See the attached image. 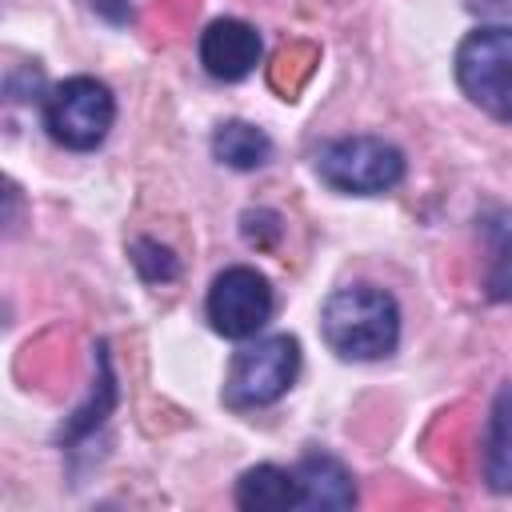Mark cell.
Masks as SVG:
<instances>
[{
    "mask_svg": "<svg viewBox=\"0 0 512 512\" xmlns=\"http://www.w3.org/2000/svg\"><path fill=\"white\" fill-rule=\"evenodd\" d=\"M320 332L340 360H384L400 344V308L376 284H348L324 300Z\"/></svg>",
    "mask_w": 512,
    "mask_h": 512,
    "instance_id": "1",
    "label": "cell"
},
{
    "mask_svg": "<svg viewBox=\"0 0 512 512\" xmlns=\"http://www.w3.org/2000/svg\"><path fill=\"white\" fill-rule=\"evenodd\" d=\"M456 84L488 116L512 124V28L480 24L456 48Z\"/></svg>",
    "mask_w": 512,
    "mask_h": 512,
    "instance_id": "2",
    "label": "cell"
},
{
    "mask_svg": "<svg viewBox=\"0 0 512 512\" xmlns=\"http://www.w3.org/2000/svg\"><path fill=\"white\" fill-rule=\"evenodd\" d=\"M316 176L344 196H380L404 180V152L380 136H340L316 152Z\"/></svg>",
    "mask_w": 512,
    "mask_h": 512,
    "instance_id": "3",
    "label": "cell"
},
{
    "mask_svg": "<svg viewBox=\"0 0 512 512\" xmlns=\"http://www.w3.org/2000/svg\"><path fill=\"white\" fill-rule=\"evenodd\" d=\"M300 372V344L292 336H268L256 344H244L232 356L228 380H224V404L236 412L276 404Z\"/></svg>",
    "mask_w": 512,
    "mask_h": 512,
    "instance_id": "4",
    "label": "cell"
},
{
    "mask_svg": "<svg viewBox=\"0 0 512 512\" xmlns=\"http://www.w3.org/2000/svg\"><path fill=\"white\" fill-rule=\"evenodd\" d=\"M112 120H116V100H112L108 84H100L92 76H68L44 100L48 136L72 152H88V148L104 144Z\"/></svg>",
    "mask_w": 512,
    "mask_h": 512,
    "instance_id": "5",
    "label": "cell"
},
{
    "mask_svg": "<svg viewBox=\"0 0 512 512\" xmlns=\"http://www.w3.org/2000/svg\"><path fill=\"white\" fill-rule=\"evenodd\" d=\"M208 324L224 340H252L272 316V284L248 264L224 268L208 288Z\"/></svg>",
    "mask_w": 512,
    "mask_h": 512,
    "instance_id": "6",
    "label": "cell"
},
{
    "mask_svg": "<svg viewBox=\"0 0 512 512\" xmlns=\"http://www.w3.org/2000/svg\"><path fill=\"white\" fill-rule=\"evenodd\" d=\"M200 64L212 80H224V84L244 80L260 64V32L232 16L212 20L200 32Z\"/></svg>",
    "mask_w": 512,
    "mask_h": 512,
    "instance_id": "7",
    "label": "cell"
},
{
    "mask_svg": "<svg viewBox=\"0 0 512 512\" xmlns=\"http://www.w3.org/2000/svg\"><path fill=\"white\" fill-rule=\"evenodd\" d=\"M296 480H300L304 508H352L356 504L352 472L328 452H308L296 464Z\"/></svg>",
    "mask_w": 512,
    "mask_h": 512,
    "instance_id": "8",
    "label": "cell"
},
{
    "mask_svg": "<svg viewBox=\"0 0 512 512\" xmlns=\"http://www.w3.org/2000/svg\"><path fill=\"white\" fill-rule=\"evenodd\" d=\"M236 504L248 512H284V508H304L296 468H276V464H256L240 476L236 484Z\"/></svg>",
    "mask_w": 512,
    "mask_h": 512,
    "instance_id": "9",
    "label": "cell"
},
{
    "mask_svg": "<svg viewBox=\"0 0 512 512\" xmlns=\"http://www.w3.org/2000/svg\"><path fill=\"white\" fill-rule=\"evenodd\" d=\"M476 224L488 248L484 292L492 300H512V208H484Z\"/></svg>",
    "mask_w": 512,
    "mask_h": 512,
    "instance_id": "10",
    "label": "cell"
},
{
    "mask_svg": "<svg viewBox=\"0 0 512 512\" xmlns=\"http://www.w3.org/2000/svg\"><path fill=\"white\" fill-rule=\"evenodd\" d=\"M484 480L492 492H512V384L496 396L484 440Z\"/></svg>",
    "mask_w": 512,
    "mask_h": 512,
    "instance_id": "11",
    "label": "cell"
},
{
    "mask_svg": "<svg viewBox=\"0 0 512 512\" xmlns=\"http://www.w3.org/2000/svg\"><path fill=\"white\" fill-rule=\"evenodd\" d=\"M212 152H216L220 164H228V168H236V172H252V168H260V164H268L272 140H268L256 124H248V120H228V124L216 128Z\"/></svg>",
    "mask_w": 512,
    "mask_h": 512,
    "instance_id": "12",
    "label": "cell"
},
{
    "mask_svg": "<svg viewBox=\"0 0 512 512\" xmlns=\"http://www.w3.org/2000/svg\"><path fill=\"white\" fill-rule=\"evenodd\" d=\"M312 60H316V52H312L308 44L280 48V52H276V60H272V68H268L272 88H280V84L288 80V72H292V96H296V92H300V84H304V80H308V72H312Z\"/></svg>",
    "mask_w": 512,
    "mask_h": 512,
    "instance_id": "13",
    "label": "cell"
},
{
    "mask_svg": "<svg viewBox=\"0 0 512 512\" xmlns=\"http://www.w3.org/2000/svg\"><path fill=\"white\" fill-rule=\"evenodd\" d=\"M132 260H136V268H140V276L144 280H176V260H172V252L168 248H160L156 240H136L132 244Z\"/></svg>",
    "mask_w": 512,
    "mask_h": 512,
    "instance_id": "14",
    "label": "cell"
},
{
    "mask_svg": "<svg viewBox=\"0 0 512 512\" xmlns=\"http://www.w3.org/2000/svg\"><path fill=\"white\" fill-rule=\"evenodd\" d=\"M88 8L92 12H100L104 20H112V24H124V20H132V8H128V0H88Z\"/></svg>",
    "mask_w": 512,
    "mask_h": 512,
    "instance_id": "15",
    "label": "cell"
},
{
    "mask_svg": "<svg viewBox=\"0 0 512 512\" xmlns=\"http://www.w3.org/2000/svg\"><path fill=\"white\" fill-rule=\"evenodd\" d=\"M468 12L480 16H496V20H512V0H464Z\"/></svg>",
    "mask_w": 512,
    "mask_h": 512,
    "instance_id": "16",
    "label": "cell"
}]
</instances>
